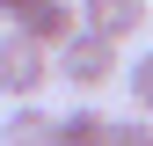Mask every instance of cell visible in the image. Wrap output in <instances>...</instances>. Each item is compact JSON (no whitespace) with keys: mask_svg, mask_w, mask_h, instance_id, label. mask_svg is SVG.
I'll use <instances>...</instances> for the list:
<instances>
[{"mask_svg":"<svg viewBox=\"0 0 153 146\" xmlns=\"http://www.w3.org/2000/svg\"><path fill=\"white\" fill-rule=\"evenodd\" d=\"M117 66H124V51H117V44H102V36H88V29H73L66 44L51 51V73H59V80H73L88 102L117 80Z\"/></svg>","mask_w":153,"mask_h":146,"instance_id":"cell-1","label":"cell"},{"mask_svg":"<svg viewBox=\"0 0 153 146\" xmlns=\"http://www.w3.org/2000/svg\"><path fill=\"white\" fill-rule=\"evenodd\" d=\"M44 80H51V51L7 29V36H0V95H7V102H36Z\"/></svg>","mask_w":153,"mask_h":146,"instance_id":"cell-2","label":"cell"},{"mask_svg":"<svg viewBox=\"0 0 153 146\" xmlns=\"http://www.w3.org/2000/svg\"><path fill=\"white\" fill-rule=\"evenodd\" d=\"M73 29L102 36V44H131V36L146 29V0H73Z\"/></svg>","mask_w":153,"mask_h":146,"instance_id":"cell-3","label":"cell"},{"mask_svg":"<svg viewBox=\"0 0 153 146\" xmlns=\"http://www.w3.org/2000/svg\"><path fill=\"white\" fill-rule=\"evenodd\" d=\"M0 146H59V117L44 102H15L7 124H0Z\"/></svg>","mask_w":153,"mask_h":146,"instance_id":"cell-4","label":"cell"},{"mask_svg":"<svg viewBox=\"0 0 153 146\" xmlns=\"http://www.w3.org/2000/svg\"><path fill=\"white\" fill-rule=\"evenodd\" d=\"M15 36H29V44H44V51H59L66 36H73V0H36V7L15 22Z\"/></svg>","mask_w":153,"mask_h":146,"instance_id":"cell-5","label":"cell"},{"mask_svg":"<svg viewBox=\"0 0 153 146\" xmlns=\"http://www.w3.org/2000/svg\"><path fill=\"white\" fill-rule=\"evenodd\" d=\"M109 132H117V117L95 110V102H80V110L59 117V146H109Z\"/></svg>","mask_w":153,"mask_h":146,"instance_id":"cell-6","label":"cell"},{"mask_svg":"<svg viewBox=\"0 0 153 146\" xmlns=\"http://www.w3.org/2000/svg\"><path fill=\"white\" fill-rule=\"evenodd\" d=\"M117 80L131 88V110H139V117H153V51L124 59V66H117Z\"/></svg>","mask_w":153,"mask_h":146,"instance_id":"cell-7","label":"cell"},{"mask_svg":"<svg viewBox=\"0 0 153 146\" xmlns=\"http://www.w3.org/2000/svg\"><path fill=\"white\" fill-rule=\"evenodd\" d=\"M109 146H153V117H117Z\"/></svg>","mask_w":153,"mask_h":146,"instance_id":"cell-8","label":"cell"},{"mask_svg":"<svg viewBox=\"0 0 153 146\" xmlns=\"http://www.w3.org/2000/svg\"><path fill=\"white\" fill-rule=\"evenodd\" d=\"M29 7H36V0H0V22L15 29V22H22V15H29Z\"/></svg>","mask_w":153,"mask_h":146,"instance_id":"cell-9","label":"cell"}]
</instances>
